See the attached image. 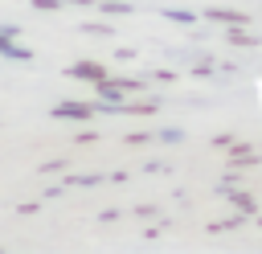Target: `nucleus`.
<instances>
[{
  "label": "nucleus",
  "instance_id": "f257e3e1",
  "mask_svg": "<svg viewBox=\"0 0 262 254\" xmlns=\"http://www.w3.org/2000/svg\"><path fill=\"white\" fill-rule=\"evenodd\" d=\"M70 74H74V78H94V82H98V78H102V66H94V61H78Z\"/></svg>",
  "mask_w": 262,
  "mask_h": 254
}]
</instances>
